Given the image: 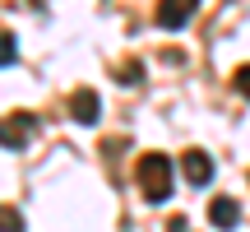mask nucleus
I'll return each mask as SVG.
<instances>
[{"label": "nucleus", "instance_id": "nucleus-10", "mask_svg": "<svg viewBox=\"0 0 250 232\" xmlns=\"http://www.w3.org/2000/svg\"><path fill=\"white\" fill-rule=\"evenodd\" d=\"M236 93H241V98H250V65H241V70H236Z\"/></svg>", "mask_w": 250, "mask_h": 232}, {"label": "nucleus", "instance_id": "nucleus-5", "mask_svg": "<svg viewBox=\"0 0 250 232\" xmlns=\"http://www.w3.org/2000/svg\"><path fill=\"white\" fill-rule=\"evenodd\" d=\"M208 223H213L218 232H232L236 223H241V205H236L232 195H213L208 200Z\"/></svg>", "mask_w": 250, "mask_h": 232}, {"label": "nucleus", "instance_id": "nucleus-2", "mask_svg": "<svg viewBox=\"0 0 250 232\" xmlns=\"http://www.w3.org/2000/svg\"><path fill=\"white\" fill-rule=\"evenodd\" d=\"M37 130H42V121L33 112H14L0 121V144L5 149H28V139H37Z\"/></svg>", "mask_w": 250, "mask_h": 232}, {"label": "nucleus", "instance_id": "nucleus-7", "mask_svg": "<svg viewBox=\"0 0 250 232\" xmlns=\"http://www.w3.org/2000/svg\"><path fill=\"white\" fill-rule=\"evenodd\" d=\"M144 79V65L139 61H121L116 65V84H139Z\"/></svg>", "mask_w": 250, "mask_h": 232}, {"label": "nucleus", "instance_id": "nucleus-3", "mask_svg": "<svg viewBox=\"0 0 250 232\" xmlns=\"http://www.w3.org/2000/svg\"><path fill=\"white\" fill-rule=\"evenodd\" d=\"M181 172H186L190 186H208V181H213V158H208L204 149H186L181 153Z\"/></svg>", "mask_w": 250, "mask_h": 232}, {"label": "nucleus", "instance_id": "nucleus-1", "mask_svg": "<svg viewBox=\"0 0 250 232\" xmlns=\"http://www.w3.org/2000/svg\"><path fill=\"white\" fill-rule=\"evenodd\" d=\"M176 167H171L167 153H144L139 162H134V181H139V195L148 200V205H167L171 200V186H176Z\"/></svg>", "mask_w": 250, "mask_h": 232}, {"label": "nucleus", "instance_id": "nucleus-6", "mask_svg": "<svg viewBox=\"0 0 250 232\" xmlns=\"http://www.w3.org/2000/svg\"><path fill=\"white\" fill-rule=\"evenodd\" d=\"M70 116H74L79 125H93V121L102 116L98 93H93V89H74V93H70Z\"/></svg>", "mask_w": 250, "mask_h": 232}, {"label": "nucleus", "instance_id": "nucleus-4", "mask_svg": "<svg viewBox=\"0 0 250 232\" xmlns=\"http://www.w3.org/2000/svg\"><path fill=\"white\" fill-rule=\"evenodd\" d=\"M199 0H158V23L162 28H186L195 19Z\"/></svg>", "mask_w": 250, "mask_h": 232}, {"label": "nucleus", "instance_id": "nucleus-11", "mask_svg": "<svg viewBox=\"0 0 250 232\" xmlns=\"http://www.w3.org/2000/svg\"><path fill=\"white\" fill-rule=\"evenodd\" d=\"M167 232H186V218L176 214V218H171V223H167Z\"/></svg>", "mask_w": 250, "mask_h": 232}, {"label": "nucleus", "instance_id": "nucleus-8", "mask_svg": "<svg viewBox=\"0 0 250 232\" xmlns=\"http://www.w3.org/2000/svg\"><path fill=\"white\" fill-rule=\"evenodd\" d=\"M0 232H23V218L14 205H0Z\"/></svg>", "mask_w": 250, "mask_h": 232}, {"label": "nucleus", "instance_id": "nucleus-9", "mask_svg": "<svg viewBox=\"0 0 250 232\" xmlns=\"http://www.w3.org/2000/svg\"><path fill=\"white\" fill-rule=\"evenodd\" d=\"M14 56H19L14 33H5V28H0V65H14Z\"/></svg>", "mask_w": 250, "mask_h": 232}]
</instances>
